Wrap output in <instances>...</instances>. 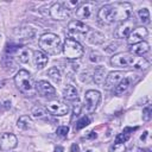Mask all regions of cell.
<instances>
[{
  "label": "cell",
  "instance_id": "1",
  "mask_svg": "<svg viewBox=\"0 0 152 152\" xmlns=\"http://www.w3.org/2000/svg\"><path fill=\"white\" fill-rule=\"evenodd\" d=\"M132 5L129 2H114L102 6L97 12V19L102 24H113L115 21H125L132 17Z\"/></svg>",
  "mask_w": 152,
  "mask_h": 152
},
{
  "label": "cell",
  "instance_id": "2",
  "mask_svg": "<svg viewBox=\"0 0 152 152\" xmlns=\"http://www.w3.org/2000/svg\"><path fill=\"white\" fill-rule=\"evenodd\" d=\"M110 64L113 66L119 68H135L140 70H145L150 66V62L144 57H135L132 53H116L110 58Z\"/></svg>",
  "mask_w": 152,
  "mask_h": 152
},
{
  "label": "cell",
  "instance_id": "3",
  "mask_svg": "<svg viewBox=\"0 0 152 152\" xmlns=\"http://www.w3.org/2000/svg\"><path fill=\"white\" fill-rule=\"evenodd\" d=\"M38 44L42 51L48 55H58L62 51V46H63L61 38L51 32L42 34L38 40Z\"/></svg>",
  "mask_w": 152,
  "mask_h": 152
},
{
  "label": "cell",
  "instance_id": "4",
  "mask_svg": "<svg viewBox=\"0 0 152 152\" xmlns=\"http://www.w3.org/2000/svg\"><path fill=\"white\" fill-rule=\"evenodd\" d=\"M62 51L64 53V56L66 57V59L69 61H74V59H78L83 56V48L82 45L74 38H66L64 42V45L62 46Z\"/></svg>",
  "mask_w": 152,
  "mask_h": 152
},
{
  "label": "cell",
  "instance_id": "5",
  "mask_svg": "<svg viewBox=\"0 0 152 152\" xmlns=\"http://www.w3.org/2000/svg\"><path fill=\"white\" fill-rule=\"evenodd\" d=\"M14 83H15V87L19 89V91L23 94H28L33 90L32 76L25 69H21L17 72V75L14 76Z\"/></svg>",
  "mask_w": 152,
  "mask_h": 152
},
{
  "label": "cell",
  "instance_id": "6",
  "mask_svg": "<svg viewBox=\"0 0 152 152\" xmlns=\"http://www.w3.org/2000/svg\"><path fill=\"white\" fill-rule=\"evenodd\" d=\"M71 10L66 6L65 1H58L55 2L50 7V15L55 20H65L70 17Z\"/></svg>",
  "mask_w": 152,
  "mask_h": 152
},
{
  "label": "cell",
  "instance_id": "7",
  "mask_svg": "<svg viewBox=\"0 0 152 152\" xmlns=\"http://www.w3.org/2000/svg\"><path fill=\"white\" fill-rule=\"evenodd\" d=\"M68 32L72 37H84L89 32V26L81 20H71L68 24Z\"/></svg>",
  "mask_w": 152,
  "mask_h": 152
},
{
  "label": "cell",
  "instance_id": "8",
  "mask_svg": "<svg viewBox=\"0 0 152 152\" xmlns=\"http://www.w3.org/2000/svg\"><path fill=\"white\" fill-rule=\"evenodd\" d=\"M135 26V19L134 17H129L125 21H122L114 31V36L116 38H127L128 34L132 32L133 27Z\"/></svg>",
  "mask_w": 152,
  "mask_h": 152
},
{
  "label": "cell",
  "instance_id": "9",
  "mask_svg": "<svg viewBox=\"0 0 152 152\" xmlns=\"http://www.w3.org/2000/svg\"><path fill=\"white\" fill-rule=\"evenodd\" d=\"M101 101V94L97 90H88L84 95V103L88 112H95Z\"/></svg>",
  "mask_w": 152,
  "mask_h": 152
},
{
  "label": "cell",
  "instance_id": "10",
  "mask_svg": "<svg viewBox=\"0 0 152 152\" xmlns=\"http://www.w3.org/2000/svg\"><path fill=\"white\" fill-rule=\"evenodd\" d=\"M95 10H96V4H94V2H84V4H81L76 8L75 14H76L77 19H90L93 17Z\"/></svg>",
  "mask_w": 152,
  "mask_h": 152
},
{
  "label": "cell",
  "instance_id": "11",
  "mask_svg": "<svg viewBox=\"0 0 152 152\" xmlns=\"http://www.w3.org/2000/svg\"><path fill=\"white\" fill-rule=\"evenodd\" d=\"M148 32H147V28L145 26H138L132 30V32L128 34L127 37V44L128 45H134V44H138L140 42H142L146 37H147Z\"/></svg>",
  "mask_w": 152,
  "mask_h": 152
},
{
  "label": "cell",
  "instance_id": "12",
  "mask_svg": "<svg viewBox=\"0 0 152 152\" xmlns=\"http://www.w3.org/2000/svg\"><path fill=\"white\" fill-rule=\"evenodd\" d=\"M36 90L40 96L46 99H52L56 95V89L48 81H38L36 83Z\"/></svg>",
  "mask_w": 152,
  "mask_h": 152
},
{
  "label": "cell",
  "instance_id": "13",
  "mask_svg": "<svg viewBox=\"0 0 152 152\" xmlns=\"http://www.w3.org/2000/svg\"><path fill=\"white\" fill-rule=\"evenodd\" d=\"M46 110L55 115V116H63L65 114H68L69 112V106L63 103V102H58V101H52L49 102L46 104Z\"/></svg>",
  "mask_w": 152,
  "mask_h": 152
},
{
  "label": "cell",
  "instance_id": "14",
  "mask_svg": "<svg viewBox=\"0 0 152 152\" xmlns=\"http://www.w3.org/2000/svg\"><path fill=\"white\" fill-rule=\"evenodd\" d=\"M18 144V139L12 133H2L0 137V150L10 151L13 150Z\"/></svg>",
  "mask_w": 152,
  "mask_h": 152
},
{
  "label": "cell",
  "instance_id": "15",
  "mask_svg": "<svg viewBox=\"0 0 152 152\" xmlns=\"http://www.w3.org/2000/svg\"><path fill=\"white\" fill-rule=\"evenodd\" d=\"M36 34V31L30 26H23L14 30V36L19 40H31Z\"/></svg>",
  "mask_w": 152,
  "mask_h": 152
},
{
  "label": "cell",
  "instance_id": "16",
  "mask_svg": "<svg viewBox=\"0 0 152 152\" xmlns=\"http://www.w3.org/2000/svg\"><path fill=\"white\" fill-rule=\"evenodd\" d=\"M124 78V72L122 71H110L104 80V87L106 89H112L115 88V86Z\"/></svg>",
  "mask_w": 152,
  "mask_h": 152
},
{
  "label": "cell",
  "instance_id": "17",
  "mask_svg": "<svg viewBox=\"0 0 152 152\" xmlns=\"http://www.w3.org/2000/svg\"><path fill=\"white\" fill-rule=\"evenodd\" d=\"M48 55L45 52H43L42 50H37V51H33V63H34V66L37 69H43L46 64H48Z\"/></svg>",
  "mask_w": 152,
  "mask_h": 152
},
{
  "label": "cell",
  "instance_id": "18",
  "mask_svg": "<svg viewBox=\"0 0 152 152\" xmlns=\"http://www.w3.org/2000/svg\"><path fill=\"white\" fill-rule=\"evenodd\" d=\"M150 50V45L147 42L142 40L138 44H134L131 46V53L134 56H142L144 53H146Z\"/></svg>",
  "mask_w": 152,
  "mask_h": 152
},
{
  "label": "cell",
  "instance_id": "19",
  "mask_svg": "<svg viewBox=\"0 0 152 152\" xmlns=\"http://www.w3.org/2000/svg\"><path fill=\"white\" fill-rule=\"evenodd\" d=\"M132 81H133V78H132L131 76L124 77V78L115 86V88H114V94H115V95H120V94H122L124 91H126V90L128 89V87L131 86Z\"/></svg>",
  "mask_w": 152,
  "mask_h": 152
},
{
  "label": "cell",
  "instance_id": "20",
  "mask_svg": "<svg viewBox=\"0 0 152 152\" xmlns=\"http://www.w3.org/2000/svg\"><path fill=\"white\" fill-rule=\"evenodd\" d=\"M63 96L68 101H75V100L78 99V91H77L76 87H74L71 84H68L63 90Z\"/></svg>",
  "mask_w": 152,
  "mask_h": 152
},
{
  "label": "cell",
  "instance_id": "21",
  "mask_svg": "<svg viewBox=\"0 0 152 152\" xmlns=\"http://www.w3.org/2000/svg\"><path fill=\"white\" fill-rule=\"evenodd\" d=\"M106 80V68L104 66H97L94 71L93 75V81L95 82V84L101 86Z\"/></svg>",
  "mask_w": 152,
  "mask_h": 152
},
{
  "label": "cell",
  "instance_id": "22",
  "mask_svg": "<svg viewBox=\"0 0 152 152\" xmlns=\"http://www.w3.org/2000/svg\"><path fill=\"white\" fill-rule=\"evenodd\" d=\"M17 126L18 128L23 129V131H26V129H30L33 127V122L31 120V118L28 115H23L18 119V122H17Z\"/></svg>",
  "mask_w": 152,
  "mask_h": 152
},
{
  "label": "cell",
  "instance_id": "23",
  "mask_svg": "<svg viewBox=\"0 0 152 152\" xmlns=\"http://www.w3.org/2000/svg\"><path fill=\"white\" fill-rule=\"evenodd\" d=\"M31 53H32V51H31L30 49H27V48H20V49L17 51V56H18L19 62H21V63H27L28 59H30V57H31Z\"/></svg>",
  "mask_w": 152,
  "mask_h": 152
},
{
  "label": "cell",
  "instance_id": "24",
  "mask_svg": "<svg viewBox=\"0 0 152 152\" xmlns=\"http://www.w3.org/2000/svg\"><path fill=\"white\" fill-rule=\"evenodd\" d=\"M88 40L89 43L91 44H95V45H99V44H102L104 42V36L101 33V32H97V31H93L89 37H88Z\"/></svg>",
  "mask_w": 152,
  "mask_h": 152
},
{
  "label": "cell",
  "instance_id": "25",
  "mask_svg": "<svg viewBox=\"0 0 152 152\" xmlns=\"http://www.w3.org/2000/svg\"><path fill=\"white\" fill-rule=\"evenodd\" d=\"M48 75L51 80H53L55 82H61V78H62V75H61V71L56 68V66H52L48 70Z\"/></svg>",
  "mask_w": 152,
  "mask_h": 152
},
{
  "label": "cell",
  "instance_id": "26",
  "mask_svg": "<svg viewBox=\"0 0 152 152\" xmlns=\"http://www.w3.org/2000/svg\"><path fill=\"white\" fill-rule=\"evenodd\" d=\"M138 15H139L140 20H141L144 24H148V23H150V12H148L147 8H141V10H139Z\"/></svg>",
  "mask_w": 152,
  "mask_h": 152
},
{
  "label": "cell",
  "instance_id": "27",
  "mask_svg": "<svg viewBox=\"0 0 152 152\" xmlns=\"http://www.w3.org/2000/svg\"><path fill=\"white\" fill-rule=\"evenodd\" d=\"M89 122H90V120H89V118L88 116H82L81 119H78L77 121H76V124H75V129H82V128H84L86 126H88L89 125Z\"/></svg>",
  "mask_w": 152,
  "mask_h": 152
},
{
  "label": "cell",
  "instance_id": "28",
  "mask_svg": "<svg viewBox=\"0 0 152 152\" xmlns=\"http://www.w3.org/2000/svg\"><path fill=\"white\" fill-rule=\"evenodd\" d=\"M32 116L36 119H44L45 118V112L40 107H34L32 109Z\"/></svg>",
  "mask_w": 152,
  "mask_h": 152
},
{
  "label": "cell",
  "instance_id": "29",
  "mask_svg": "<svg viewBox=\"0 0 152 152\" xmlns=\"http://www.w3.org/2000/svg\"><path fill=\"white\" fill-rule=\"evenodd\" d=\"M125 151H126V147H125L124 142H116V141L109 150V152H125Z\"/></svg>",
  "mask_w": 152,
  "mask_h": 152
},
{
  "label": "cell",
  "instance_id": "30",
  "mask_svg": "<svg viewBox=\"0 0 152 152\" xmlns=\"http://www.w3.org/2000/svg\"><path fill=\"white\" fill-rule=\"evenodd\" d=\"M151 116H152V108H151V106H147L142 109V120L148 121L151 119Z\"/></svg>",
  "mask_w": 152,
  "mask_h": 152
},
{
  "label": "cell",
  "instance_id": "31",
  "mask_svg": "<svg viewBox=\"0 0 152 152\" xmlns=\"http://www.w3.org/2000/svg\"><path fill=\"white\" fill-rule=\"evenodd\" d=\"M128 139H129V133L122 132V133H120V134L116 135L115 141H116V142H125V141H127Z\"/></svg>",
  "mask_w": 152,
  "mask_h": 152
},
{
  "label": "cell",
  "instance_id": "32",
  "mask_svg": "<svg viewBox=\"0 0 152 152\" xmlns=\"http://www.w3.org/2000/svg\"><path fill=\"white\" fill-rule=\"evenodd\" d=\"M68 132H69V127L68 126H59L57 128V131H56L57 135H59V137H66Z\"/></svg>",
  "mask_w": 152,
  "mask_h": 152
},
{
  "label": "cell",
  "instance_id": "33",
  "mask_svg": "<svg viewBox=\"0 0 152 152\" xmlns=\"http://www.w3.org/2000/svg\"><path fill=\"white\" fill-rule=\"evenodd\" d=\"M100 59H101V56L99 53H94V52L90 53V61L91 62H99Z\"/></svg>",
  "mask_w": 152,
  "mask_h": 152
},
{
  "label": "cell",
  "instance_id": "34",
  "mask_svg": "<svg viewBox=\"0 0 152 152\" xmlns=\"http://www.w3.org/2000/svg\"><path fill=\"white\" fill-rule=\"evenodd\" d=\"M97 137V134L95 132H89V134L86 135V139H95Z\"/></svg>",
  "mask_w": 152,
  "mask_h": 152
},
{
  "label": "cell",
  "instance_id": "35",
  "mask_svg": "<svg viewBox=\"0 0 152 152\" xmlns=\"http://www.w3.org/2000/svg\"><path fill=\"white\" fill-rule=\"evenodd\" d=\"M70 151H71V152H78V151H80V147H78V145H77V144H72V145H71V148H70Z\"/></svg>",
  "mask_w": 152,
  "mask_h": 152
},
{
  "label": "cell",
  "instance_id": "36",
  "mask_svg": "<svg viewBox=\"0 0 152 152\" xmlns=\"http://www.w3.org/2000/svg\"><path fill=\"white\" fill-rule=\"evenodd\" d=\"M137 129V127H125L124 128V132H126V133H128V132H133V131H135Z\"/></svg>",
  "mask_w": 152,
  "mask_h": 152
},
{
  "label": "cell",
  "instance_id": "37",
  "mask_svg": "<svg viewBox=\"0 0 152 152\" xmlns=\"http://www.w3.org/2000/svg\"><path fill=\"white\" fill-rule=\"evenodd\" d=\"M147 134H148V132H147V131H145V132H144V133L141 134V137H140V140H141V141H144V140L146 139V137H147Z\"/></svg>",
  "mask_w": 152,
  "mask_h": 152
},
{
  "label": "cell",
  "instance_id": "38",
  "mask_svg": "<svg viewBox=\"0 0 152 152\" xmlns=\"http://www.w3.org/2000/svg\"><path fill=\"white\" fill-rule=\"evenodd\" d=\"M55 152H63V147L62 146H57L56 150H55Z\"/></svg>",
  "mask_w": 152,
  "mask_h": 152
},
{
  "label": "cell",
  "instance_id": "39",
  "mask_svg": "<svg viewBox=\"0 0 152 152\" xmlns=\"http://www.w3.org/2000/svg\"><path fill=\"white\" fill-rule=\"evenodd\" d=\"M141 152H151L150 148H145V150H141Z\"/></svg>",
  "mask_w": 152,
  "mask_h": 152
},
{
  "label": "cell",
  "instance_id": "40",
  "mask_svg": "<svg viewBox=\"0 0 152 152\" xmlns=\"http://www.w3.org/2000/svg\"><path fill=\"white\" fill-rule=\"evenodd\" d=\"M86 152H91V151H86Z\"/></svg>",
  "mask_w": 152,
  "mask_h": 152
}]
</instances>
